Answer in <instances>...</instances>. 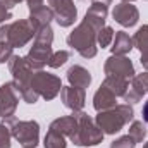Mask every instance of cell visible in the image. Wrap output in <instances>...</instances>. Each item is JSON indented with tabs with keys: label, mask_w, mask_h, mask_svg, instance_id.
<instances>
[{
	"label": "cell",
	"mask_w": 148,
	"mask_h": 148,
	"mask_svg": "<svg viewBox=\"0 0 148 148\" xmlns=\"http://www.w3.org/2000/svg\"><path fill=\"white\" fill-rule=\"evenodd\" d=\"M76 127H77V119H76V115H74V114H71V115L57 117L55 121H52L48 129L59 131L60 134H64V136L71 138V136L74 134V131H76Z\"/></svg>",
	"instance_id": "cell-20"
},
{
	"label": "cell",
	"mask_w": 148,
	"mask_h": 148,
	"mask_svg": "<svg viewBox=\"0 0 148 148\" xmlns=\"http://www.w3.org/2000/svg\"><path fill=\"white\" fill-rule=\"evenodd\" d=\"M77 119V127L74 131V134L69 138L76 147H95L100 145L103 141V131L98 127V124L86 114V112L79 110L73 112Z\"/></svg>",
	"instance_id": "cell-5"
},
{
	"label": "cell",
	"mask_w": 148,
	"mask_h": 148,
	"mask_svg": "<svg viewBox=\"0 0 148 148\" xmlns=\"http://www.w3.org/2000/svg\"><path fill=\"white\" fill-rule=\"evenodd\" d=\"M91 2H97V3H103V5H110L112 0H91Z\"/></svg>",
	"instance_id": "cell-33"
},
{
	"label": "cell",
	"mask_w": 148,
	"mask_h": 148,
	"mask_svg": "<svg viewBox=\"0 0 148 148\" xmlns=\"http://www.w3.org/2000/svg\"><path fill=\"white\" fill-rule=\"evenodd\" d=\"M129 136L136 143H141L147 138V126H145V122L143 121H133L131 126H129Z\"/></svg>",
	"instance_id": "cell-23"
},
{
	"label": "cell",
	"mask_w": 148,
	"mask_h": 148,
	"mask_svg": "<svg viewBox=\"0 0 148 148\" xmlns=\"http://www.w3.org/2000/svg\"><path fill=\"white\" fill-rule=\"evenodd\" d=\"M115 102H117V97L112 93L107 86H103V84H100V88L93 95V107H95L97 112L109 110L112 107H115L117 105Z\"/></svg>",
	"instance_id": "cell-16"
},
{
	"label": "cell",
	"mask_w": 148,
	"mask_h": 148,
	"mask_svg": "<svg viewBox=\"0 0 148 148\" xmlns=\"http://www.w3.org/2000/svg\"><path fill=\"white\" fill-rule=\"evenodd\" d=\"M69 57H71V53H69L67 50H59V52H53L47 66H50L52 69H57V67L64 66V64L69 60Z\"/></svg>",
	"instance_id": "cell-24"
},
{
	"label": "cell",
	"mask_w": 148,
	"mask_h": 148,
	"mask_svg": "<svg viewBox=\"0 0 148 148\" xmlns=\"http://www.w3.org/2000/svg\"><path fill=\"white\" fill-rule=\"evenodd\" d=\"M21 95L14 84V81H7L0 86V117L9 121L14 119Z\"/></svg>",
	"instance_id": "cell-9"
},
{
	"label": "cell",
	"mask_w": 148,
	"mask_h": 148,
	"mask_svg": "<svg viewBox=\"0 0 148 148\" xmlns=\"http://www.w3.org/2000/svg\"><path fill=\"white\" fill-rule=\"evenodd\" d=\"M12 17V14H10V10L9 9H5L3 5H0V24L2 23H5L7 19H10Z\"/></svg>",
	"instance_id": "cell-29"
},
{
	"label": "cell",
	"mask_w": 148,
	"mask_h": 148,
	"mask_svg": "<svg viewBox=\"0 0 148 148\" xmlns=\"http://www.w3.org/2000/svg\"><path fill=\"white\" fill-rule=\"evenodd\" d=\"M12 55H14V48H12V45H9L7 41H0V64L9 62Z\"/></svg>",
	"instance_id": "cell-28"
},
{
	"label": "cell",
	"mask_w": 148,
	"mask_h": 148,
	"mask_svg": "<svg viewBox=\"0 0 148 148\" xmlns=\"http://www.w3.org/2000/svg\"><path fill=\"white\" fill-rule=\"evenodd\" d=\"M133 43H134V47H136V48L140 50V53H141L140 62H141L143 69L148 71V24H143V26L134 33Z\"/></svg>",
	"instance_id": "cell-18"
},
{
	"label": "cell",
	"mask_w": 148,
	"mask_h": 148,
	"mask_svg": "<svg viewBox=\"0 0 148 148\" xmlns=\"http://www.w3.org/2000/svg\"><path fill=\"white\" fill-rule=\"evenodd\" d=\"M43 147L45 148H66V136L60 134L59 131H53V129H48V133L45 134L43 138Z\"/></svg>",
	"instance_id": "cell-22"
},
{
	"label": "cell",
	"mask_w": 148,
	"mask_h": 148,
	"mask_svg": "<svg viewBox=\"0 0 148 148\" xmlns=\"http://www.w3.org/2000/svg\"><path fill=\"white\" fill-rule=\"evenodd\" d=\"M19 2H23V0H16V3H19Z\"/></svg>",
	"instance_id": "cell-36"
},
{
	"label": "cell",
	"mask_w": 148,
	"mask_h": 148,
	"mask_svg": "<svg viewBox=\"0 0 148 148\" xmlns=\"http://www.w3.org/2000/svg\"><path fill=\"white\" fill-rule=\"evenodd\" d=\"M122 2H131V3H133V2H134V0H122Z\"/></svg>",
	"instance_id": "cell-34"
},
{
	"label": "cell",
	"mask_w": 148,
	"mask_h": 148,
	"mask_svg": "<svg viewBox=\"0 0 148 148\" xmlns=\"http://www.w3.org/2000/svg\"><path fill=\"white\" fill-rule=\"evenodd\" d=\"M148 93V71L141 74H134V77L131 79V84L126 91V95L122 97L126 103L133 105V103H138L145 95Z\"/></svg>",
	"instance_id": "cell-13"
},
{
	"label": "cell",
	"mask_w": 148,
	"mask_h": 148,
	"mask_svg": "<svg viewBox=\"0 0 148 148\" xmlns=\"http://www.w3.org/2000/svg\"><path fill=\"white\" fill-rule=\"evenodd\" d=\"M33 40L35 41H33V47L29 48L28 55H26V60L29 62V66L35 71H40L48 64V60H50V57L53 53L52 52V43H53V29H52V26L47 24V26L36 29V35H35Z\"/></svg>",
	"instance_id": "cell-3"
},
{
	"label": "cell",
	"mask_w": 148,
	"mask_h": 148,
	"mask_svg": "<svg viewBox=\"0 0 148 148\" xmlns=\"http://www.w3.org/2000/svg\"><path fill=\"white\" fill-rule=\"evenodd\" d=\"M143 148H148V141H147V143H145V145H143Z\"/></svg>",
	"instance_id": "cell-35"
},
{
	"label": "cell",
	"mask_w": 148,
	"mask_h": 148,
	"mask_svg": "<svg viewBox=\"0 0 148 148\" xmlns=\"http://www.w3.org/2000/svg\"><path fill=\"white\" fill-rule=\"evenodd\" d=\"M26 2H28V7L29 9H35V7L43 5V0H26Z\"/></svg>",
	"instance_id": "cell-31"
},
{
	"label": "cell",
	"mask_w": 148,
	"mask_h": 148,
	"mask_svg": "<svg viewBox=\"0 0 148 148\" xmlns=\"http://www.w3.org/2000/svg\"><path fill=\"white\" fill-rule=\"evenodd\" d=\"M141 115H143V122H145V124H148V100L145 102V105H143Z\"/></svg>",
	"instance_id": "cell-32"
},
{
	"label": "cell",
	"mask_w": 148,
	"mask_h": 148,
	"mask_svg": "<svg viewBox=\"0 0 148 148\" xmlns=\"http://www.w3.org/2000/svg\"><path fill=\"white\" fill-rule=\"evenodd\" d=\"M10 127L5 122H0V148H10Z\"/></svg>",
	"instance_id": "cell-26"
},
{
	"label": "cell",
	"mask_w": 148,
	"mask_h": 148,
	"mask_svg": "<svg viewBox=\"0 0 148 148\" xmlns=\"http://www.w3.org/2000/svg\"><path fill=\"white\" fill-rule=\"evenodd\" d=\"M53 19H55L53 17V10L48 5H40V7H35V9H29L28 21L35 28V31L43 28V26H47V24H50Z\"/></svg>",
	"instance_id": "cell-15"
},
{
	"label": "cell",
	"mask_w": 148,
	"mask_h": 148,
	"mask_svg": "<svg viewBox=\"0 0 148 148\" xmlns=\"http://www.w3.org/2000/svg\"><path fill=\"white\" fill-rule=\"evenodd\" d=\"M134 48L133 38L129 36L126 31H115L114 40H112V55H126Z\"/></svg>",
	"instance_id": "cell-19"
},
{
	"label": "cell",
	"mask_w": 148,
	"mask_h": 148,
	"mask_svg": "<svg viewBox=\"0 0 148 148\" xmlns=\"http://www.w3.org/2000/svg\"><path fill=\"white\" fill-rule=\"evenodd\" d=\"M60 98L62 103L73 112H79L83 110L84 102H86V90L81 88H74V86H62L60 90Z\"/></svg>",
	"instance_id": "cell-14"
},
{
	"label": "cell",
	"mask_w": 148,
	"mask_h": 148,
	"mask_svg": "<svg viewBox=\"0 0 148 148\" xmlns=\"http://www.w3.org/2000/svg\"><path fill=\"white\" fill-rule=\"evenodd\" d=\"M7 64H9V71L12 74V81H14L21 98L26 103L35 105L38 102V98H40L36 93L31 90V76L35 73V69L29 66L26 57H19V55H12Z\"/></svg>",
	"instance_id": "cell-2"
},
{
	"label": "cell",
	"mask_w": 148,
	"mask_h": 148,
	"mask_svg": "<svg viewBox=\"0 0 148 148\" xmlns=\"http://www.w3.org/2000/svg\"><path fill=\"white\" fill-rule=\"evenodd\" d=\"M31 90L36 93L38 97H41L47 102H50L60 93L62 81H60L59 76L45 73L43 69H40V71H35L33 76H31Z\"/></svg>",
	"instance_id": "cell-7"
},
{
	"label": "cell",
	"mask_w": 148,
	"mask_h": 148,
	"mask_svg": "<svg viewBox=\"0 0 148 148\" xmlns=\"http://www.w3.org/2000/svg\"><path fill=\"white\" fill-rule=\"evenodd\" d=\"M134 147H136V141H134L129 134L121 136V138L114 140L110 143V148H134Z\"/></svg>",
	"instance_id": "cell-27"
},
{
	"label": "cell",
	"mask_w": 148,
	"mask_h": 148,
	"mask_svg": "<svg viewBox=\"0 0 148 148\" xmlns=\"http://www.w3.org/2000/svg\"><path fill=\"white\" fill-rule=\"evenodd\" d=\"M102 84L107 86L115 97H124L127 88H129V81H126L122 77H115V76H105Z\"/></svg>",
	"instance_id": "cell-21"
},
{
	"label": "cell",
	"mask_w": 148,
	"mask_h": 148,
	"mask_svg": "<svg viewBox=\"0 0 148 148\" xmlns=\"http://www.w3.org/2000/svg\"><path fill=\"white\" fill-rule=\"evenodd\" d=\"M12 138L23 148H36L40 143V124L36 121H16L9 119Z\"/></svg>",
	"instance_id": "cell-8"
},
{
	"label": "cell",
	"mask_w": 148,
	"mask_h": 148,
	"mask_svg": "<svg viewBox=\"0 0 148 148\" xmlns=\"http://www.w3.org/2000/svg\"><path fill=\"white\" fill-rule=\"evenodd\" d=\"M35 35L36 31L28 19H19L10 24L0 26V41H7L9 45H12V48L26 47L35 38Z\"/></svg>",
	"instance_id": "cell-6"
},
{
	"label": "cell",
	"mask_w": 148,
	"mask_h": 148,
	"mask_svg": "<svg viewBox=\"0 0 148 148\" xmlns=\"http://www.w3.org/2000/svg\"><path fill=\"white\" fill-rule=\"evenodd\" d=\"M109 16V5L93 2L84 14V19L74 28L67 36V45L76 50L84 59H93L98 52L97 36L102 28H105V21Z\"/></svg>",
	"instance_id": "cell-1"
},
{
	"label": "cell",
	"mask_w": 148,
	"mask_h": 148,
	"mask_svg": "<svg viewBox=\"0 0 148 148\" xmlns=\"http://www.w3.org/2000/svg\"><path fill=\"white\" fill-rule=\"evenodd\" d=\"M133 117H134L133 105L119 103V105L112 107L109 110L98 112V115L95 117V122L103 131V134H115L126 124H129V121H133Z\"/></svg>",
	"instance_id": "cell-4"
},
{
	"label": "cell",
	"mask_w": 148,
	"mask_h": 148,
	"mask_svg": "<svg viewBox=\"0 0 148 148\" xmlns=\"http://www.w3.org/2000/svg\"><path fill=\"white\" fill-rule=\"evenodd\" d=\"M67 81L69 84L74 88H81V90H86L90 84H91V74L88 69H84L83 66H73L67 69Z\"/></svg>",
	"instance_id": "cell-17"
},
{
	"label": "cell",
	"mask_w": 148,
	"mask_h": 148,
	"mask_svg": "<svg viewBox=\"0 0 148 148\" xmlns=\"http://www.w3.org/2000/svg\"><path fill=\"white\" fill-rule=\"evenodd\" d=\"M114 29H112L110 26H105V28H102L100 29V33H98V36H97V43H98V47H102V48H105V47H109L112 43V40H114Z\"/></svg>",
	"instance_id": "cell-25"
},
{
	"label": "cell",
	"mask_w": 148,
	"mask_h": 148,
	"mask_svg": "<svg viewBox=\"0 0 148 148\" xmlns=\"http://www.w3.org/2000/svg\"><path fill=\"white\" fill-rule=\"evenodd\" d=\"M48 7L53 10V17L60 28H69L74 24L77 17L74 0H48Z\"/></svg>",
	"instance_id": "cell-11"
},
{
	"label": "cell",
	"mask_w": 148,
	"mask_h": 148,
	"mask_svg": "<svg viewBox=\"0 0 148 148\" xmlns=\"http://www.w3.org/2000/svg\"><path fill=\"white\" fill-rule=\"evenodd\" d=\"M103 73L105 76H115V77H122L126 81H131L134 77V66L129 60V57L126 55H110L105 60L103 66Z\"/></svg>",
	"instance_id": "cell-10"
},
{
	"label": "cell",
	"mask_w": 148,
	"mask_h": 148,
	"mask_svg": "<svg viewBox=\"0 0 148 148\" xmlns=\"http://www.w3.org/2000/svg\"><path fill=\"white\" fill-rule=\"evenodd\" d=\"M0 5H3L5 9H12V7H16L17 3H16V0H0Z\"/></svg>",
	"instance_id": "cell-30"
},
{
	"label": "cell",
	"mask_w": 148,
	"mask_h": 148,
	"mask_svg": "<svg viewBox=\"0 0 148 148\" xmlns=\"http://www.w3.org/2000/svg\"><path fill=\"white\" fill-rule=\"evenodd\" d=\"M112 17L115 23H119L122 28H133L136 26V23L140 21V10L136 5H133L131 2H121L114 7L112 10Z\"/></svg>",
	"instance_id": "cell-12"
}]
</instances>
